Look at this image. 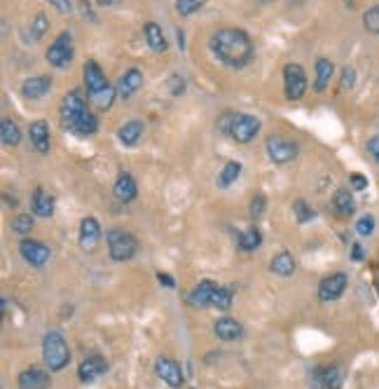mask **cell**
Returning a JSON list of instances; mask_svg holds the SVG:
<instances>
[{
	"instance_id": "cell-24",
	"label": "cell",
	"mask_w": 379,
	"mask_h": 389,
	"mask_svg": "<svg viewBox=\"0 0 379 389\" xmlns=\"http://www.w3.org/2000/svg\"><path fill=\"white\" fill-rule=\"evenodd\" d=\"M213 331H215V336L225 340V343H230V340H237V338H241L244 336V329H241V324L237 322V319H232V317H222V319H218V322L213 324Z\"/></svg>"
},
{
	"instance_id": "cell-48",
	"label": "cell",
	"mask_w": 379,
	"mask_h": 389,
	"mask_svg": "<svg viewBox=\"0 0 379 389\" xmlns=\"http://www.w3.org/2000/svg\"><path fill=\"white\" fill-rule=\"evenodd\" d=\"M157 279H159V284H164L166 289H175V282H173V277H171V275L159 272V275H157Z\"/></svg>"
},
{
	"instance_id": "cell-12",
	"label": "cell",
	"mask_w": 379,
	"mask_h": 389,
	"mask_svg": "<svg viewBox=\"0 0 379 389\" xmlns=\"http://www.w3.org/2000/svg\"><path fill=\"white\" fill-rule=\"evenodd\" d=\"M82 78H84V87H87L89 99H91V96H96V94H101L103 89L110 87V82H108V78H105V73L101 71V66H98L94 59H89L87 64H84Z\"/></svg>"
},
{
	"instance_id": "cell-5",
	"label": "cell",
	"mask_w": 379,
	"mask_h": 389,
	"mask_svg": "<svg viewBox=\"0 0 379 389\" xmlns=\"http://www.w3.org/2000/svg\"><path fill=\"white\" fill-rule=\"evenodd\" d=\"M73 36H70L68 31H63L56 36V40L52 45H49V50L45 52V59H47V64L49 66H54V68H66L70 66V61H73Z\"/></svg>"
},
{
	"instance_id": "cell-49",
	"label": "cell",
	"mask_w": 379,
	"mask_h": 389,
	"mask_svg": "<svg viewBox=\"0 0 379 389\" xmlns=\"http://www.w3.org/2000/svg\"><path fill=\"white\" fill-rule=\"evenodd\" d=\"M82 15H84V19L89 17L91 22H94V19H96L94 15H91V10H89V3H87V0H82Z\"/></svg>"
},
{
	"instance_id": "cell-41",
	"label": "cell",
	"mask_w": 379,
	"mask_h": 389,
	"mask_svg": "<svg viewBox=\"0 0 379 389\" xmlns=\"http://www.w3.org/2000/svg\"><path fill=\"white\" fill-rule=\"evenodd\" d=\"M168 92L173 96H180L185 92V78H182V75H171V78H168Z\"/></svg>"
},
{
	"instance_id": "cell-10",
	"label": "cell",
	"mask_w": 379,
	"mask_h": 389,
	"mask_svg": "<svg viewBox=\"0 0 379 389\" xmlns=\"http://www.w3.org/2000/svg\"><path fill=\"white\" fill-rule=\"evenodd\" d=\"M154 373L161 382H166L171 389H180L185 385V375H182V368L178 361L173 359H166V357H159L154 361Z\"/></svg>"
},
{
	"instance_id": "cell-31",
	"label": "cell",
	"mask_w": 379,
	"mask_h": 389,
	"mask_svg": "<svg viewBox=\"0 0 379 389\" xmlns=\"http://www.w3.org/2000/svg\"><path fill=\"white\" fill-rule=\"evenodd\" d=\"M232 298H234V286L227 284V286H218V291L213 294V301H211V308L215 310H230L232 308Z\"/></svg>"
},
{
	"instance_id": "cell-32",
	"label": "cell",
	"mask_w": 379,
	"mask_h": 389,
	"mask_svg": "<svg viewBox=\"0 0 379 389\" xmlns=\"http://www.w3.org/2000/svg\"><path fill=\"white\" fill-rule=\"evenodd\" d=\"M239 173H241V164L232 159V162H227L222 166L220 176H218V187H230L239 178Z\"/></svg>"
},
{
	"instance_id": "cell-27",
	"label": "cell",
	"mask_w": 379,
	"mask_h": 389,
	"mask_svg": "<svg viewBox=\"0 0 379 389\" xmlns=\"http://www.w3.org/2000/svg\"><path fill=\"white\" fill-rule=\"evenodd\" d=\"M323 389H342L344 385V371L340 364H330L321 368Z\"/></svg>"
},
{
	"instance_id": "cell-33",
	"label": "cell",
	"mask_w": 379,
	"mask_h": 389,
	"mask_svg": "<svg viewBox=\"0 0 379 389\" xmlns=\"http://www.w3.org/2000/svg\"><path fill=\"white\" fill-rule=\"evenodd\" d=\"M363 29L372 36H379V5H372L363 12Z\"/></svg>"
},
{
	"instance_id": "cell-6",
	"label": "cell",
	"mask_w": 379,
	"mask_h": 389,
	"mask_svg": "<svg viewBox=\"0 0 379 389\" xmlns=\"http://www.w3.org/2000/svg\"><path fill=\"white\" fill-rule=\"evenodd\" d=\"M284 92L288 101H298L307 92V73L300 64H286L284 68Z\"/></svg>"
},
{
	"instance_id": "cell-50",
	"label": "cell",
	"mask_w": 379,
	"mask_h": 389,
	"mask_svg": "<svg viewBox=\"0 0 379 389\" xmlns=\"http://www.w3.org/2000/svg\"><path fill=\"white\" fill-rule=\"evenodd\" d=\"M98 5H119L122 0H96Z\"/></svg>"
},
{
	"instance_id": "cell-2",
	"label": "cell",
	"mask_w": 379,
	"mask_h": 389,
	"mask_svg": "<svg viewBox=\"0 0 379 389\" xmlns=\"http://www.w3.org/2000/svg\"><path fill=\"white\" fill-rule=\"evenodd\" d=\"M61 124L66 131L77 136H91L98 131V120L89 110L82 89H70L61 99Z\"/></svg>"
},
{
	"instance_id": "cell-39",
	"label": "cell",
	"mask_w": 379,
	"mask_h": 389,
	"mask_svg": "<svg viewBox=\"0 0 379 389\" xmlns=\"http://www.w3.org/2000/svg\"><path fill=\"white\" fill-rule=\"evenodd\" d=\"M234 117H237V113H232V110H225V113L220 115V120H218V131H220V134H225V136H230Z\"/></svg>"
},
{
	"instance_id": "cell-1",
	"label": "cell",
	"mask_w": 379,
	"mask_h": 389,
	"mask_svg": "<svg viewBox=\"0 0 379 389\" xmlns=\"http://www.w3.org/2000/svg\"><path fill=\"white\" fill-rule=\"evenodd\" d=\"M211 52L227 68H244L255 57V47L246 31L241 29H218L208 40Z\"/></svg>"
},
{
	"instance_id": "cell-38",
	"label": "cell",
	"mask_w": 379,
	"mask_h": 389,
	"mask_svg": "<svg viewBox=\"0 0 379 389\" xmlns=\"http://www.w3.org/2000/svg\"><path fill=\"white\" fill-rule=\"evenodd\" d=\"M375 216L372 213H365V216H361L356 220V232L361 235V237H370L372 232H375Z\"/></svg>"
},
{
	"instance_id": "cell-42",
	"label": "cell",
	"mask_w": 379,
	"mask_h": 389,
	"mask_svg": "<svg viewBox=\"0 0 379 389\" xmlns=\"http://www.w3.org/2000/svg\"><path fill=\"white\" fill-rule=\"evenodd\" d=\"M340 82H342V89H354V85H356V68H351V66L342 68Z\"/></svg>"
},
{
	"instance_id": "cell-37",
	"label": "cell",
	"mask_w": 379,
	"mask_h": 389,
	"mask_svg": "<svg viewBox=\"0 0 379 389\" xmlns=\"http://www.w3.org/2000/svg\"><path fill=\"white\" fill-rule=\"evenodd\" d=\"M293 213H295V218H298V223H309V220L316 216L314 209H309L305 199H295V202H293Z\"/></svg>"
},
{
	"instance_id": "cell-45",
	"label": "cell",
	"mask_w": 379,
	"mask_h": 389,
	"mask_svg": "<svg viewBox=\"0 0 379 389\" xmlns=\"http://www.w3.org/2000/svg\"><path fill=\"white\" fill-rule=\"evenodd\" d=\"M309 387L312 389H323V380H321V368L316 366L309 371Z\"/></svg>"
},
{
	"instance_id": "cell-20",
	"label": "cell",
	"mask_w": 379,
	"mask_h": 389,
	"mask_svg": "<svg viewBox=\"0 0 379 389\" xmlns=\"http://www.w3.org/2000/svg\"><path fill=\"white\" fill-rule=\"evenodd\" d=\"M140 85H143V73H140L138 68H129V71L119 78L115 87H117V94L122 96V99H129L131 94L138 92Z\"/></svg>"
},
{
	"instance_id": "cell-35",
	"label": "cell",
	"mask_w": 379,
	"mask_h": 389,
	"mask_svg": "<svg viewBox=\"0 0 379 389\" xmlns=\"http://www.w3.org/2000/svg\"><path fill=\"white\" fill-rule=\"evenodd\" d=\"M33 230V216L31 213H19L17 218H12V232H17V235H28Z\"/></svg>"
},
{
	"instance_id": "cell-17",
	"label": "cell",
	"mask_w": 379,
	"mask_h": 389,
	"mask_svg": "<svg viewBox=\"0 0 379 389\" xmlns=\"http://www.w3.org/2000/svg\"><path fill=\"white\" fill-rule=\"evenodd\" d=\"M49 89H52V78H47V75H35V78L24 80L21 94H24V99L28 101H38L45 94H49Z\"/></svg>"
},
{
	"instance_id": "cell-43",
	"label": "cell",
	"mask_w": 379,
	"mask_h": 389,
	"mask_svg": "<svg viewBox=\"0 0 379 389\" xmlns=\"http://www.w3.org/2000/svg\"><path fill=\"white\" fill-rule=\"evenodd\" d=\"M349 183H351V190H354V192H363L365 190V187H368V178H365L363 176V173H351V176H349Z\"/></svg>"
},
{
	"instance_id": "cell-23",
	"label": "cell",
	"mask_w": 379,
	"mask_h": 389,
	"mask_svg": "<svg viewBox=\"0 0 379 389\" xmlns=\"http://www.w3.org/2000/svg\"><path fill=\"white\" fill-rule=\"evenodd\" d=\"M314 71H316L314 89L316 92H326V89L330 87V80H333V75H335V64L330 59L321 57V59H316Z\"/></svg>"
},
{
	"instance_id": "cell-28",
	"label": "cell",
	"mask_w": 379,
	"mask_h": 389,
	"mask_svg": "<svg viewBox=\"0 0 379 389\" xmlns=\"http://www.w3.org/2000/svg\"><path fill=\"white\" fill-rule=\"evenodd\" d=\"M270 270L279 277H291L295 272V261L288 251H279L270 263Z\"/></svg>"
},
{
	"instance_id": "cell-25",
	"label": "cell",
	"mask_w": 379,
	"mask_h": 389,
	"mask_svg": "<svg viewBox=\"0 0 379 389\" xmlns=\"http://www.w3.org/2000/svg\"><path fill=\"white\" fill-rule=\"evenodd\" d=\"M333 206H335V211L340 213V216H351V213L356 211L354 192L347 190V187H340V190H335V194H333Z\"/></svg>"
},
{
	"instance_id": "cell-8",
	"label": "cell",
	"mask_w": 379,
	"mask_h": 389,
	"mask_svg": "<svg viewBox=\"0 0 379 389\" xmlns=\"http://www.w3.org/2000/svg\"><path fill=\"white\" fill-rule=\"evenodd\" d=\"M347 275L344 272H333L328 277H323L321 284H319V301L321 303H335L340 301L344 296V291H347Z\"/></svg>"
},
{
	"instance_id": "cell-7",
	"label": "cell",
	"mask_w": 379,
	"mask_h": 389,
	"mask_svg": "<svg viewBox=\"0 0 379 389\" xmlns=\"http://www.w3.org/2000/svg\"><path fill=\"white\" fill-rule=\"evenodd\" d=\"M260 127H262V122H260V117L251 115V113H237L234 122H232V131H230V136L234 138L237 143H251L253 138L258 136Z\"/></svg>"
},
{
	"instance_id": "cell-19",
	"label": "cell",
	"mask_w": 379,
	"mask_h": 389,
	"mask_svg": "<svg viewBox=\"0 0 379 389\" xmlns=\"http://www.w3.org/2000/svg\"><path fill=\"white\" fill-rule=\"evenodd\" d=\"M31 209L35 216L49 218L54 213V194H49L45 187H35L33 197H31Z\"/></svg>"
},
{
	"instance_id": "cell-26",
	"label": "cell",
	"mask_w": 379,
	"mask_h": 389,
	"mask_svg": "<svg viewBox=\"0 0 379 389\" xmlns=\"http://www.w3.org/2000/svg\"><path fill=\"white\" fill-rule=\"evenodd\" d=\"M143 36H145L152 52H166V47H168L166 38H164V33H161V26L157 22H147L143 26Z\"/></svg>"
},
{
	"instance_id": "cell-47",
	"label": "cell",
	"mask_w": 379,
	"mask_h": 389,
	"mask_svg": "<svg viewBox=\"0 0 379 389\" xmlns=\"http://www.w3.org/2000/svg\"><path fill=\"white\" fill-rule=\"evenodd\" d=\"M365 258V249L361 244H351V261L361 263Z\"/></svg>"
},
{
	"instance_id": "cell-30",
	"label": "cell",
	"mask_w": 379,
	"mask_h": 389,
	"mask_svg": "<svg viewBox=\"0 0 379 389\" xmlns=\"http://www.w3.org/2000/svg\"><path fill=\"white\" fill-rule=\"evenodd\" d=\"M237 244H239V249H241V251H255V249L262 244V235H260L258 228H248L246 232L239 235Z\"/></svg>"
},
{
	"instance_id": "cell-40",
	"label": "cell",
	"mask_w": 379,
	"mask_h": 389,
	"mask_svg": "<svg viewBox=\"0 0 379 389\" xmlns=\"http://www.w3.org/2000/svg\"><path fill=\"white\" fill-rule=\"evenodd\" d=\"M265 204H267L265 194L258 192L255 197L251 199V216H253V218H260V216H262V213H265Z\"/></svg>"
},
{
	"instance_id": "cell-34",
	"label": "cell",
	"mask_w": 379,
	"mask_h": 389,
	"mask_svg": "<svg viewBox=\"0 0 379 389\" xmlns=\"http://www.w3.org/2000/svg\"><path fill=\"white\" fill-rule=\"evenodd\" d=\"M204 5H206V0H175V12L180 17H190L194 12H199Z\"/></svg>"
},
{
	"instance_id": "cell-22",
	"label": "cell",
	"mask_w": 379,
	"mask_h": 389,
	"mask_svg": "<svg viewBox=\"0 0 379 389\" xmlns=\"http://www.w3.org/2000/svg\"><path fill=\"white\" fill-rule=\"evenodd\" d=\"M143 122L140 120H131V122H124L122 127L117 129V138H119V143L124 145V148H133L140 138H143Z\"/></svg>"
},
{
	"instance_id": "cell-3",
	"label": "cell",
	"mask_w": 379,
	"mask_h": 389,
	"mask_svg": "<svg viewBox=\"0 0 379 389\" xmlns=\"http://www.w3.org/2000/svg\"><path fill=\"white\" fill-rule=\"evenodd\" d=\"M42 359H45V366L52 373H59L70 364L68 343L63 340V336L59 331H47L45 333V338H42Z\"/></svg>"
},
{
	"instance_id": "cell-46",
	"label": "cell",
	"mask_w": 379,
	"mask_h": 389,
	"mask_svg": "<svg viewBox=\"0 0 379 389\" xmlns=\"http://www.w3.org/2000/svg\"><path fill=\"white\" fill-rule=\"evenodd\" d=\"M368 152H370L372 157H375V162L379 164V134L372 136L370 141H368Z\"/></svg>"
},
{
	"instance_id": "cell-9",
	"label": "cell",
	"mask_w": 379,
	"mask_h": 389,
	"mask_svg": "<svg viewBox=\"0 0 379 389\" xmlns=\"http://www.w3.org/2000/svg\"><path fill=\"white\" fill-rule=\"evenodd\" d=\"M267 155H270L274 164L293 162V159L298 157V145L284 136H270L267 138Z\"/></svg>"
},
{
	"instance_id": "cell-29",
	"label": "cell",
	"mask_w": 379,
	"mask_h": 389,
	"mask_svg": "<svg viewBox=\"0 0 379 389\" xmlns=\"http://www.w3.org/2000/svg\"><path fill=\"white\" fill-rule=\"evenodd\" d=\"M0 138H3L5 145H19L21 131H19V124L14 122L12 117H3V120H0Z\"/></svg>"
},
{
	"instance_id": "cell-44",
	"label": "cell",
	"mask_w": 379,
	"mask_h": 389,
	"mask_svg": "<svg viewBox=\"0 0 379 389\" xmlns=\"http://www.w3.org/2000/svg\"><path fill=\"white\" fill-rule=\"evenodd\" d=\"M49 5H52L56 12H61V15H70V12H73V3H70V0H49Z\"/></svg>"
},
{
	"instance_id": "cell-4",
	"label": "cell",
	"mask_w": 379,
	"mask_h": 389,
	"mask_svg": "<svg viewBox=\"0 0 379 389\" xmlns=\"http://www.w3.org/2000/svg\"><path fill=\"white\" fill-rule=\"evenodd\" d=\"M105 242H108V251L110 258L117 263L131 261L138 251V242L131 232L119 230V228H112V230L105 232Z\"/></svg>"
},
{
	"instance_id": "cell-18",
	"label": "cell",
	"mask_w": 379,
	"mask_h": 389,
	"mask_svg": "<svg viewBox=\"0 0 379 389\" xmlns=\"http://www.w3.org/2000/svg\"><path fill=\"white\" fill-rule=\"evenodd\" d=\"M218 291V284L211 279H201L197 286L192 289V294L187 296V303L192 308H211V301H213V294Z\"/></svg>"
},
{
	"instance_id": "cell-13",
	"label": "cell",
	"mask_w": 379,
	"mask_h": 389,
	"mask_svg": "<svg viewBox=\"0 0 379 389\" xmlns=\"http://www.w3.org/2000/svg\"><path fill=\"white\" fill-rule=\"evenodd\" d=\"M19 251H21V258H24L28 265H33V268H42L49 258H52L49 246H45L38 239H21Z\"/></svg>"
},
{
	"instance_id": "cell-36",
	"label": "cell",
	"mask_w": 379,
	"mask_h": 389,
	"mask_svg": "<svg viewBox=\"0 0 379 389\" xmlns=\"http://www.w3.org/2000/svg\"><path fill=\"white\" fill-rule=\"evenodd\" d=\"M47 29H49V22H47V17L40 12V15H35V19L31 22V29H28V36H31V40H40V38L47 33Z\"/></svg>"
},
{
	"instance_id": "cell-14",
	"label": "cell",
	"mask_w": 379,
	"mask_h": 389,
	"mask_svg": "<svg viewBox=\"0 0 379 389\" xmlns=\"http://www.w3.org/2000/svg\"><path fill=\"white\" fill-rule=\"evenodd\" d=\"M77 242H80L82 251H94V249L98 246V242H101V225H98V220L94 216L82 218L80 237H77Z\"/></svg>"
},
{
	"instance_id": "cell-21",
	"label": "cell",
	"mask_w": 379,
	"mask_h": 389,
	"mask_svg": "<svg viewBox=\"0 0 379 389\" xmlns=\"http://www.w3.org/2000/svg\"><path fill=\"white\" fill-rule=\"evenodd\" d=\"M28 136H31V145L40 155L49 152V124L45 120H35L31 127H28Z\"/></svg>"
},
{
	"instance_id": "cell-11",
	"label": "cell",
	"mask_w": 379,
	"mask_h": 389,
	"mask_svg": "<svg viewBox=\"0 0 379 389\" xmlns=\"http://www.w3.org/2000/svg\"><path fill=\"white\" fill-rule=\"evenodd\" d=\"M105 371H108V361H105L101 354H89V357H84L82 364L77 366V378H80L84 385H89V382H96L98 378H103Z\"/></svg>"
},
{
	"instance_id": "cell-15",
	"label": "cell",
	"mask_w": 379,
	"mask_h": 389,
	"mask_svg": "<svg viewBox=\"0 0 379 389\" xmlns=\"http://www.w3.org/2000/svg\"><path fill=\"white\" fill-rule=\"evenodd\" d=\"M112 194H115L117 202H124V204L136 199L138 185H136V180H133V176L129 171H119L117 173V180H115V185H112Z\"/></svg>"
},
{
	"instance_id": "cell-16",
	"label": "cell",
	"mask_w": 379,
	"mask_h": 389,
	"mask_svg": "<svg viewBox=\"0 0 379 389\" xmlns=\"http://www.w3.org/2000/svg\"><path fill=\"white\" fill-rule=\"evenodd\" d=\"M49 385H52L49 373L42 371V368H26V371H21L17 378L19 389H49Z\"/></svg>"
}]
</instances>
